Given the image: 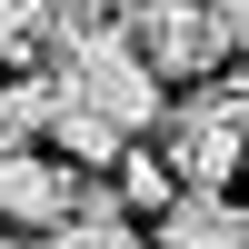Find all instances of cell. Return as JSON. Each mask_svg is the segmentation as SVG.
<instances>
[{
	"label": "cell",
	"mask_w": 249,
	"mask_h": 249,
	"mask_svg": "<svg viewBox=\"0 0 249 249\" xmlns=\"http://www.w3.org/2000/svg\"><path fill=\"white\" fill-rule=\"evenodd\" d=\"M160 110H170V90H160V70L130 50V30H100V40H70V50H60V110H50L60 160L110 170L140 130H160Z\"/></svg>",
	"instance_id": "1"
},
{
	"label": "cell",
	"mask_w": 249,
	"mask_h": 249,
	"mask_svg": "<svg viewBox=\"0 0 249 249\" xmlns=\"http://www.w3.org/2000/svg\"><path fill=\"white\" fill-rule=\"evenodd\" d=\"M160 160L179 170V190H230L249 170V90L230 80H190V100L160 110Z\"/></svg>",
	"instance_id": "2"
},
{
	"label": "cell",
	"mask_w": 249,
	"mask_h": 249,
	"mask_svg": "<svg viewBox=\"0 0 249 249\" xmlns=\"http://www.w3.org/2000/svg\"><path fill=\"white\" fill-rule=\"evenodd\" d=\"M120 30H130V50L150 60L160 80H219V70H230V30H219V0H140Z\"/></svg>",
	"instance_id": "3"
},
{
	"label": "cell",
	"mask_w": 249,
	"mask_h": 249,
	"mask_svg": "<svg viewBox=\"0 0 249 249\" xmlns=\"http://www.w3.org/2000/svg\"><path fill=\"white\" fill-rule=\"evenodd\" d=\"M90 190H100V170H80V160H50V150H0V219H10V230H40V239H50L60 219L90 199Z\"/></svg>",
	"instance_id": "4"
},
{
	"label": "cell",
	"mask_w": 249,
	"mask_h": 249,
	"mask_svg": "<svg viewBox=\"0 0 249 249\" xmlns=\"http://www.w3.org/2000/svg\"><path fill=\"white\" fill-rule=\"evenodd\" d=\"M160 249H249V210L239 199H219V190H179L170 210H160Z\"/></svg>",
	"instance_id": "5"
},
{
	"label": "cell",
	"mask_w": 249,
	"mask_h": 249,
	"mask_svg": "<svg viewBox=\"0 0 249 249\" xmlns=\"http://www.w3.org/2000/svg\"><path fill=\"white\" fill-rule=\"evenodd\" d=\"M40 249H160L150 230H140V210H120V190H110V170H100V190L80 199L70 219H60Z\"/></svg>",
	"instance_id": "6"
},
{
	"label": "cell",
	"mask_w": 249,
	"mask_h": 249,
	"mask_svg": "<svg viewBox=\"0 0 249 249\" xmlns=\"http://www.w3.org/2000/svg\"><path fill=\"white\" fill-rule=\"evenodd\" d=\"M50 110H60V70H0V150L50 140Z\"/></svg>",
	"instance_id": "7"
},
{
	"label": "cell",
	"mask_w": 249,
	"mask_h": 249,
	"mask_svg": "<svg viewBox=\"0 0 249 249\" xmlns=\"http://www.w3.org/2000/svg\"><path fill=\"white\" fill-rule=\"evenodd\" d=\"M110 190H120V210H140V219H160V210L179 199V170H170L160 150H140V140H130V150L110 160Z\"/></svg>",
	"instance_id": "8"
},
{
	"label": "cell",
	"mask_w": 249,
	"mask_h": 249,
	"mask_svg": "<svg viewBox=\"0 0 249 249\" xmlns=\"http://www.w3.org/2000/svg\"><path fill=\"white\" fill-rule=\"evenodd\" d=\"M30 50L60 60V20H50V0H0V60H20V70H30Z\"/></svg>",
	"instance_id": "9"
},
{
	"label": "cell",
	"mask_w": 249,
	"mask_h": 249,
	"mask_svg": "<svg viewBox=\"0 0 249 249\" xmlns=\"http://www.w3.org/2000/svg\"><path fill=\"white\" fill-rule=\"evenodd\" d=\"M219 30H230V60H249V0H219Z\"/></svg>",
	"instance_id": "10"
},
{
	"label": "cell",
	"mask_w": 249,
	"mask_h": 249,
	"mask_svg": "<svg viewBox=\"0 0 249 249\" xmlns=\"http://www.w3.org/2000/svg\"><path fill=\"white\" fill-rule=\"evenodd\" d=\"M0 249H20V230H10V219H0Z\"/></svg>",
	"instance_id": "11"
}]
</instances>
